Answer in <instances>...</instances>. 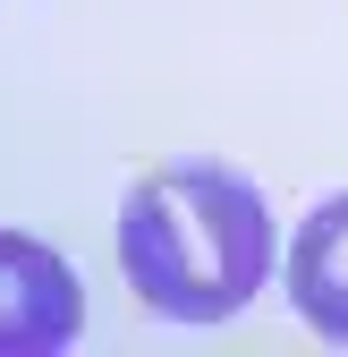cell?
Masks as SVG:
<instances>
[{
	"instance_id": "3",
	"label": "cell",
	"mask_w": 348,
	"mask_h": 357,
	"mask_svg": "<svg viewBox=\"0 0 348 357\" xmlns=\"http://www.w3.org/2000/svg\"><path fill=\"white\" fill-rule=\"evenodd\" d=\"M280 273H289L297 324H306L315 340H331V349H348V188L323 196L306 221H297Z\"/></svg>"
},
{
	"instance_id": "2",
	"label": "cell",
	"mask_w": 348,
	"mask_h": 357,
	"mask_svg": "<svg viewBox=\"0 0 348 357\" xmlns=\"http://www.w3.org/2000/svg\"><path fill=\"white\" fill-rule=\"evenodd\" d=\"M85 332V289L68 255L26 230H0V357H60Z\"/></svg>"
},
{
	"instance_id": "1",
	"label": "cell",
	"mask_w": 348,
	"mask_h": 357,
	"mask_svg": "<svg viewBox=\"0 0 348 357\" xmlns=\"http://www.w3.org/2000/svg\"><path fill=\"white\" fill-rule=\"evenodd\" d=\"M272 204L230 162H161L119 196V273L161 324H230L272 281Z\"/></svg>"
}]
</instances>
